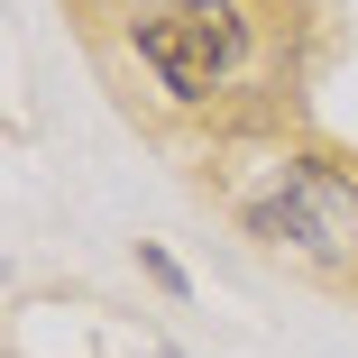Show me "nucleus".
<instances>
[{"instance_id": "1", "label": "nucleus", "mask_w": 358, "mask_h": 358, "mask_svg": "<svg viewBox=\"0 0 358 358\" xmlns=\"http://www.w3.org/2000/svg\"><path fill=\"white\" fill-rule=\"evenodd\" d=\"M239 55H248L239 0H166V10L138 19V64H148L175 101H202L211 83H230Z\"/></svg>"}, {"instance_id": "2", "label": "nucleus", "mask_w": 358, "mask_h": 358, "mask_svg": "<svg viewBox=\"0 0 358 358\" xmlns=\"http://www.w3.org/2000/svg\"><path fill=\"white\" fill-rule=\"evenodd\" d=\"M248 221L275 248H303V257L340 266V257H358V184L331 157H294V166H275V193L248 202Z\"/></svg>"}]
</instances>
